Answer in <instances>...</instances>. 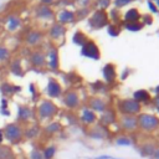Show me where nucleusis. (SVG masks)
I'll use <instances>...</instances> for the list:
<instances>
[{"label": "nucleus", "mask_w": 159, "mask_h": 159, "mask_svg": "<svg viewBox=\"0 0 159 159\" xmlns=\"http://www.w3.org/2000/svg\"><path fill=\"white\" fill-rule=\"evenodd\" d=\"M137 120L138 128L145 133H153L159 129V118L153 114H140Z\"/></svg>", "instance_id": "obj_3"}, {"label": "nucleus", "mask_w": 159, "mask_h": 159, "mask_svg": "<svg viewBox=\"0 0 159 159\" xmlns=\"http://www.w3.org/2000/svg\"><path fill=\"white\" fill-rule=\"evenodd\" d=\"M142 152H143V154H145V155L150 157V155H153V154H154L155 148H154V145H153V144H145V145H143V147H142Z\"/></svg>", "instance_id": "obj_23"}, {"label": "nucleus", "mask_w": 159, "mask_h": 159, "mask_svg": "<svg viewBox=\"0 0 159 159\" xmlns=\"http://www.w3.org/2000/svg\"><path fill=\"white\" fill-rule=\"evenodd\" d=\"M155 106H157V109L159 111V97L155 99Z\"/></svg>", "instance_id": "obj_32"}, {"label": "nucleus", "mask_w": 159, "mask_h": 159, "mask_svg": "<svg viewBox=\"0 0 159 159\" xmlns=\"http://www.w3.org/2000/svg\"><path fill=\"white\" fill-rule=\"evenodd\" d=\"M120 128L125 132H134L138 128V120L133 116H123L119 120Z\"/></svg>", "instance_id": "obj_8"}, {"label": "nucleus", "mask_w": 159, "mask_h": 159, "mask_svg": "<svg viewBox=\"0 0 159 159\" xmlns=\"http://www.w3.org/2000/svg\"><path fill=\"white\" fill-rule=\"evenodd\" d=\"M81 120L84 123V124H92L96 122V114L91 109H83L82 111V114H81Z\"/></svg>", "instance_id": "obj_18"}, {"label": "nucleus", "mask_w": 159, "mask_h": 159, "mask_svg": "<svg viewBox=\"0 0 159 159\" xmlns=\"http://www.w3.org/2000/svg\"><path fill=\"white\" fill-rule=\"evenodd\" d=\"M36 113L35 111L27 106V104H19L17 106V112H16V123L24 125V124H30V122L35 120Z\"/></svg>", "instance_id": "obj_4"}, {"label": "nucleus", "mask_w": 159, "mask_h": 159, "mask_svg": "<svg viewBox=\"0 0 159 159\" xmlns=\"http://www.w3.org/2000/svg\"><path fill=\"white\" fill-rule=\"evenodd\" d=\"M29 61H30V63L34 67H43L45 63H46L45 55L41 51H34V52H31V55L29 57Z\"/></svg>", "instance_id": "obj_11"}, {"label": "nucleus", "mask_w": 159, "mask_h": 159, "mask_svg": "<svg viewBox=\"0 0 159 159\" xmlns=\"http://www.w3.org/2000/svg\"><path fill=\"white\" fill-rule=\"evenodd\" d=\"M71 17H72V15H71L68 11H63V12L60 14V21H61V22H67Z\"/></svg>", "instance_id": "obj_27"}, {"label": "nucleus", "mask_w": 159, "mask_h": 159, "mask_svg": "<svg viewBox=\"0 0 159 159\" xmlns=\"http://www.w3.org/2000/svg\"><path fill=\"white\" fill-rule=\"evenodd\" d=\"M153 157H154V159H159V148H158V149H155V152H154Z\"/></svg>", "instance_id": "obj_31"}, {"label": "nucleus", "mask_w": 159, "mask_h": 159, "mask_svg": "<svg viewBox=\"0 0 159 159\" xmlns=\"http://www.w3.org/2000/svg\"><path fill=\"white\" fill-rule=\"evenodd\" d=\"M0 73H1V68H0Z\"/></svg>", "instance_id": "obj_33"}, {"label": "nucleus", "mask_w": 159, "mask_h": 159, "mask_svg": "<svg viewBox=\"0 0 159 159\" xmlns=\"http://www.w3.org/2000/svg\"><path fill=\"white\" fill-rule=\"evenodd\" d=\"M63 103L67 108H76L78 106V96L75 92H67L63 97Z\"/></svg>", "instance_id": "obj_15"}, {"label": "nucleus", "mask_w": 159, "mask_h": 159, "mask_svg": "<svg viewBox=\"0 0 159 159\" xmlns=\"http://www.w3.org/2000/svg\"><path fill=\"white\" fill-rule=\"evenodd\" d=\"M2 132L4 138L9 145H16L24 140V125L16 122L6 123L2 128Z\"/></svg>", "instance_id": "obj_1"}, {"label": "nucleus", "mask_w": 159, "mask_h": 159, "mask_svg": "<svg viewBox=\"0 0 159 159\" xmlns=\"http://www.w3.org/2000/svg\"><path fill=\"white\" fill-rule=\"evenodd\" d=\"M27 159H42V150L39 149L37 147H34V148L29 152Z\"/></svg>", "instance_id": "obj_22"}, {"label": "nucleus", "mask_w": 159, "mask_h": 159, "mask_svg": "<svg viewBox=\"0 0 159 159\" xmlns=\"http://www.w3.org/2000/svg\"><path fill=\"white\" fill-rule=\"evenodd\" d=\"M119 111L124 116H133L140 111V104L135 99H123L119 102Z\"/></svg>", "instance_id": "obj_5"}, {"label": "nucleus", "mask_w": 159, "mask_h": 159, "mask_svg": "<svg viewBox=\"0 0 159 159\" xmlns=\"http://www.w3.org/2000/svg\"><path fill=\"white\" fill-rule=\"evenodd\" d=\"M57 153V147L55 144H50L42 150V159H53Z\"/></svg>", "instance_id": "obj_20"}, {"label": "nucleus", "mask_w": 159, "mask_h": 159, "mask_svg": "<svg viewBox=\"0 0 159 159\" xmlns=\"http://www.w3.org/2000/svg\"><path fill=\"white\" fill-rule=\"evenodd\" d=\"M40 133H41V129L36 123L27 124V127H24V139L34 140L40 135Z\"/></svg>", "instance_id": "obj_10"}, {"label": "nucleus", "mask_w": 159, "mask_h": 159, "mask_svg": "<svg viewBox=\"0 0 159 159\" xmlns=\"http://www.w3.org/2000/svg\"><path fill=\"white\" fill-rule=\"evenodd\" d=\"M61 128H62V125H61L60 122L51 120V122H48L46 125H43L42 132H43L45 134H47V135H55V134H57V133L61 130Z\"/></svg>", "instance_id": "obj_13"}, {"label": "nucleus", "mask_w": 159, "mask_h": 159, "mask_svg": "<svg viewBox=\"0 0 159 159\" xmlns=\"http://www.w3.org/2000/svg\"><path fill=\"white\" fill-rule=\"evenodd\" d=\"M47 57H48V62H47L48 67L51 70H57V67H58V57H57L56 50H50Z\"/></svg>", "instance_id": "obj_21"}, {"label": "nucleus", "mask_w": 159, "mask_h": 159, "mask_svg": "<svg viewBox=\"0 0 159 159\" xmlns=\"http://www.w3.org/2000/svg\"><path fill=\"white\" fill-rule=\"evenodd\" d=\"M10 60H11V50L6 45L0 43V65H5L10 62Z\"/></svg>", "instance_id": "obj_17"}, {"label": "nucleus", "mask_w": 159, "mask_h": 159, "mask_svg": "<svg viewBox=\"0 0 159 159\" xmlns=\"http://www.w3.org/2000/svg\"><path fill=\"white\" fill-rule=\"evenodd\" d=\"M4 25L7 32L14 34L21 27V19L15 14H9L4 20Z\"/></svg>", "instance_id": "obj_6"}, {"label": "nucleus", "mask_w": 159, "mask_h": 159, "mask_svg": "<svg viewBox=\"0 0 159 159\" xmlns=\"http://www.w3.org/2000/svg\"><path fill=\"white\" fill-rule=\"evenodd\" d=\"M91 106H92V108L96 109V111H103V109H104V104H103V102H102L101 99H94V101H92Z\"/></svg>", "instance_id": "obj_25"}, {"label": "nucleus", "mask_w": 159, "mask_h": 159, "mask_svg": "<svg viewBox=\"0 0 159 159\" xmlns=\"http://www.w3.org/2000/svg\"><path fill=\"white\" fill-rule=\"evenodd\" d=\"M41 39H42L41 32H40V31H36V30H32V31H30V32L26 35L25 42H26L29 46H36V45L40 43Z\"/></svg>", "instance_id": "obj_14"}, {"label": "nucleus", "mask_w": 159, "mask_h": 159, "mask_svg": "<svg viewBox=\"0 0 159 159\" xmlns=\"http://www.w3.org/2000/svg\"><path fill=\"white\" fill-rule=\"evenodd\" d=\"M35 14L41 17V19H50L52 16V10L48 7V6H45V5H41V6H37L35 9Z\"/></svg>", "instance_id": "obj_19"}, {"label": "nucleus", "mask_w": 159, "mask_h": 159, "mask_svg": "<svg viewBox=\"0 0 159 159\" xmlns=\"http://www.w3.org/2000/svg\"><path fill=\"white\" fill-rule=\"evenodd\" d=\"M9 108V98L1 97L0 99V109H7Z\"/></svg>", "instance_id": "obj_28"}, {"label": "nucleus", "mask_w": 159, "mask_h": 159, "mask_svg": "<svg viewBox=\"0 0 159 159\" xmlns=\"http://www.w3.org/2000/svg\"><path fill=\"white\" fill-rule=\"evenodd\" d=\"M148 97L149 96H148V93L145 91H138V92L134 93V98H135L137 102H139V101H147Z\"/></svg>", "instance_id": "obj_24"}, {"label": "nucleus", "mask_w": 159, "mask_h": 159, "mask_svg": "<svg viewBox=\"0 0 159 159\" xmlns=\"http://www.w3.org/2000/svg\"><path fill=\"white\" fill-rule=\"evenodd\" d=\"M9 71L17 76V77H21L24 76V68H22V65H21V60L20 58H14V60H10V63H9Z\"/></svg>", "instance_id": "obj_12"}, {"label": "nucleus", "mask_w": 159, "mask_h": 159, "mask_svg": "<svg viewBox=\"0 0 159 159\" xmlns=\"http://www.w3.org/2000/svg\"><path fill=\"white\" fill-rule=\"evenodd\" d=\"M20 91H21V87H20V86L12 84V83H10V82H7V81H4V82L0 83V92H1L2 97L9 98V97L14 96L15 93H17V92H20Z\"/></svg>", "instance_id": "obj_9"}, {"label": "nucleus", "mask_w": 159, "mask_h": 159, "mask_svg": "<svg viewBox=\"0 0 159 159\" xmlns=\"http://www.w3.org/2000/svg\"><path fill=\"white\" fill-rule=\"evenodd\" d=\"M4 142H5L4 132H2V128H0V144H4Z\"/></svg>", "instance_id": "obj_30"}, {"label": "nucleus", "mask_w": 159, "mask_h": 159, "mask_svg": "<svg viewBox=\"0 0 159 159\" xmlns=\"http://www.w3.org/2000/svg\"><path fill=\"white\" fill-rule=\"evenodd\" d=\"M0 114H1L2 117H10V116H11V112H10L9 108H7V109H0Z\"/></svg>", "instance_id": "obj_29"}, {"label": "nucleus", "mask_w": 159, "mask_h": 159, "mask_svg": "<svg viewBox=\"0 0 159 159\" xmlns=\"http://www.w3.org/2000/svg\"><path fill=\"white\" fill-rule=\"evenodd\" d=\"M116 144H118V145H129V144H132V140L125 138V137H120L116 140Z\"/></svg>", "instance_id": "obj_26"}, {"label": "nucleus", "mask_w": 159, "mask_h": 159, "mask_svg": "<svg viewBox=\"0 0 159 159\" xmlns=\"http://www.w3.org/2000/svg\"><path fill=\"white\" fill-rule=\"evenodd\" d=\"M58 112L57 106L50 101V99H41L36 107V117L39 119V122H46V120H51Z\"/></svg>", "instance_id": "obj_2"}, {"label": "nucleus", "mask_w": 159, "mask_h": 159, "mask_svg": "<svg viewBox=\"0 0 159 159\" xmlns=\"http://www.w3.org/2000/svg\"><path fill=\"white\" fill-rule=\"evenodd\" d=\"M46 93L50 98H58L62 93V87L61 84L58 83L57 80L55 78H50L48 82H47V86H46Z\"/></svg>", "instance_id": "obj_7"}, {"label": "nucleus", "mask_w": 159, "mask_h": 159, "mask_svg": "<svg viewBox=\"0 0 159 159\" xmlns=\"http://www.w3.org/2000/svg\"><path fill=\"white\" fill-rule=\"evenodd\" d=\"M0 159H16V154L9 144H0Z\"/></svg>", "instance_id": "obj_16"}]
</instances>
